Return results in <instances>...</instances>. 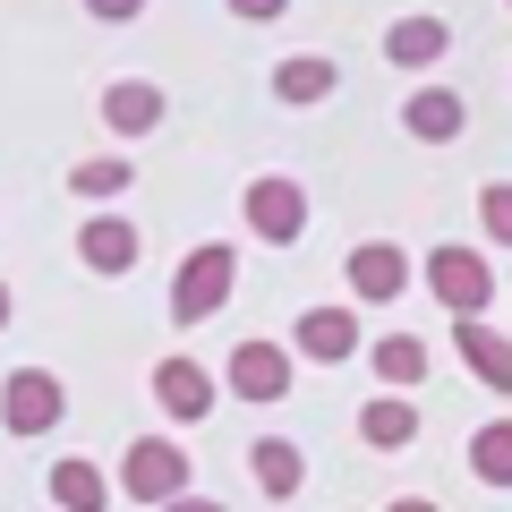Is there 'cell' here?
<instances>
[{"label": "cell", "instance_id": "3", "mask_svg": "<svg viewBox=\"0 0 512 512\" xmlns=\"http://www.w3.org/2000/svg\"><path fill=\"white\" fill-rule=\"evenodd\" d=\"M60 410H69V393H60V376H52V367H9V376H0V427H9L18 444L52 436V427H60Z\"/></svg>", "mask_w": 512, "mask_h": 512}, {"label": "cell", "instance_id": "22", "mask_svg": "<svg viewBox=\"0 0 512 512\" xmlns=\"http://www.w3.org/2000/svg\"><path fill=\"white\" fill-rule=\"evenodd\" d=\"M478 222H487V239H504V248H512V180H495L487 197H478Z\"/></svg>", "mask_w": 512, "mask_h": 512}, {"label": "cell", "instance_id": "18", "mask_svg": "<svg viewBox=\"0 0 512 512\" xmlns=\"http://www.w3.org/2000/svg\"><path fill=\"white\" fill-rule=\"evenodd\" d=\"M470 478L478 487H512V419H487L470 436Z\"/></svg>", "mask_w": 512, "mask_h": 512}, {"label": "cell", "instance_id": "13", "mask_svg": "<svg viewBox=\"0 0 512 512\" xmlns=\"http://www.w3.org/2000/svg\"><path fill=\"white\" fill-rule=\"evenodd\" d=\"M248 470H256V487L274 495V504H291V495L308 487V453H299L291 436H256L248 444Z\"/></svg>", "mask_w": 512, "mask_h": 512}, {"label": "cell", "instance_id": "2", "mask_svg": "<svg viewBox=\"0 0 512 512\" xmlns=\"http://www.w3.org/2000/svg\"><path fill=\"white\" fill-rule=\"evenodd\" d=\"M120 495H137V504H180L188 495V444H171V436H137L120 453Z\"/></svg>", "mask_w": 512, "mask_h": 512}, {"label": "cell", "instance_id": "19", "mask_svg": "<svg viewBox=\"0 0 512 512\" xmlns=\"http://www.w3.org/2000/svg\"><path fill=\"white\" fill-rule=\"evenodd\" d=\"M274 94H282V103H291V111H308V103H325V94H333V60H282V69H274Z\"/></svg>", "mask_w": 512, "mask_h": 512}, {"label": "cell", "instance_id": "17", "mask_svg": "<svg viewBox=\"0 0 512 512\" xmlns=\"http://www.w3.org/2000/svg\"><path fill=\"white\" fill-rule=\"evenodd\" d=\"M52 504L60 512H103L111 504V478L94 470V461H60V470H52Z\"/></svg>", "mask_w": 512, "mask_h": 512}, {"label": "cell", "instance_id": "14", "mask_svg": "<svg viewBox=\"0 0 512 512\" xmlns=\"http://www.w3.org/2000/svg\"><path fill=\"white\" fill-rule=\"evenodd\" d=\"M444 43H453V26H444V18H427V9H410V18H393L384 52L402 60V69H436V60H444Z\"/></svg>", "mask_w": 512, "mask_h": 512}, {"label": "cell", "instance_id": "15", "mask_svg": "<svg viewBox=\"0 0 512 512\" xmlns=\"http://www.w3.org/2000/svg\"><path fill=\"white\" fill-rule=\"evenodd\" d=\"M103 120L120 128V137H146V128L163 120V94H154L146 77H120V86H103Z\"/></svg>", "mask_w": 512, "mask_h": 512}, {"label": "cell", "instance_id": "26", "mask_svg": "<svg viewBox=\"0 0 512 512\" xmlns=\"http://www.w3.org/2000/svg\"><path fill=\"white\" fill-rule=\"evenodd\" d=\"M384 512H436V504H427V495H393Z\"/></svg>", "mask_w": 512, "mask_h": 512}, {"label": "cell", "instance_id": "8", "mask_svg": "<svg viewBox=\"0 0 512 512\" xmlns=\"http://www.w3.org/2000/svg\"><path fill=\"white\" fill-rule=\"evenodd\" d=\"M453 350H461V367H470L487 393H512V333H495L487 316H461V325H453Z\"/></svg>", "mask_w": 512, "mask_h": 512}, {"label": "cell", "instance_id": "21", "mask_svg": "<svg viewBox=\"0 0 512 512\" xmlns=\"http://www.w3.org/2000/svg\"><path fill=\"white\" fill-rule=\"evenodd\" d=\"M128 180H137V171H128L120 154H86V163L69 171V188H77V197H86V205H111V197H120Z\"/></svg>", "mask_w": 512, "mask_h": 512}, {"label": "cell", "instance_id": "24", "mask_svg": "<svg viewBox=\"0 0 512 512\" xmlns=\"http://www.w3.org/2000/svg\"><path fill=\"white\" fill-rule=\"evenodd\" d=\"M291 0H231V18H282Z\"/></svg>", "mask_w": 512, "mask_h": 512}, {"label": "cell", "instance_id": "6", "mask_svg": "<svg viewBox=\"0 0 512 512\" xmlns=\"http://www.w3.org/2000/svg\"><path fill=\"white\" fill-rule=\"evenodd\" d=\"M222 384H231L239 402H282L291 393V350L282 342H239L231 367H222Z\"/></svg>", "mask_w": 512, "mask_h": 512}, {"label": "cell", "instance_id": "16", "mask_svg": "<svg viewBox=\"0 0 512 512\" xmlns=\"http://www.w3.org/2000/svg\"><path fill=\"white\" fill-rule=\"evenodd\" d=\"M359 436H367V444H376V453H402V444H410V436H419V410H410V402H402V393H376V402H367V410H359Z\"/></svg>", "mask_w": 512, "mask_h": 512}, {"label": "cell", "instance_id": "9", "mask_svg": "<svg viewBox=\"0 0 512 512\" xmlns=\"http://www.w3.org/2000/svg\"><path fill=\"white\" fill-rule=\"evenodd\" d=\"M350 291H359L367 308L402 299V291H410V256L393 248V239H367V248H350Z\"/></svg>", "mask_w": 512, "mask_h": 512}, {"label": "cell", "instance_id": "25", "mask_svg": "<svg viewBox=\"0 0 512 512\" xmlns=\"http://www.w3.org/2000/svg\"><path fill=\"white\" fill-rule=\"evenodd\" d=\"M163 512H231V504H214V495H180V504H163Z\"/></svg>", "mask_w": 512, "mask_h": 512}, {"label": "cell", "instance_id": "4", "mask_svg": "<svg viewBox=\"0 0 512 512\" xmlns=\"http://www.w3.org/2000/svg\"><path fill=\"white\" fill-rule=\"evenodd\" d=\"M427 291H436V308H453V325H461V316H478L495 299V274H487L478 248H453V239H444V248H427Z\"/></svg>", "mask_w": 512, "mask_h": 512}, {"label": "cell", "instance_id": "7", "mask_svg": "<svg viewBox=\"0 0 512 512\" xmlns=\"http://www.w3.org/2000/svg\"><path fill=\"white\" fill-rule=\"evenodd\" d=\"M291 350H299V359H316V367L350 359V350H359V308H299Z\"/></svg>", "mask_w": 512, "mask_h": 512}, {"label": "cell", "instance_id": "11", "mask_svg": "<svg viewBox=\"0 0 512 512\" xmlns=\"http://www.w3.org/2000/svg\"><path fill=\"white\" fill-rule=\"evenodd\" d=\"M402 128L419 137V146H453L461 128H470V111H461V94H453V86H419V94L402 103Z\"/></svg>", "mask_w": 512, "mask_h": 512}, {"label": "cell", "instance_id": "5", "mask_svg": "<svg viewBox=\"0 0 512 512\" xmlns=\"http://www.w3.org/2000/svg\"><path fill=\"white\" fill-rule=\"evenodd\" d=\"M239 214H248V231H256V239L291 248V239L308 231V188H299L291 171H256V180H248V205H239Z\"/></svg>", "mask_w": 512, "mask_h": 512}, {"label": "cell", "instance_id": "20", "mask_svg": "<svg viewBox=\"0 0 512 512\" xmlns=\"http://www.w3.org/2000/svg\"><path fill=\"white\" fill-rule=\"evenodd\" d=\"M376 376L393 384V393L419 384V376H427V342H419V333H384V342H376Z\"/></svg>", "mask_w": 512, "mask_h": 512}, {"label": "cell", "instance_id": "23", "mask_svg": "<svg viewBox=\"0 0 512 512\" xmlns=\"http://www.w3.org/2000/svg\"><path fill=\"white\" fill-rule=\"evenodd\" d=\"M86 18H103V26H128V18H146V0H86Z\"/></svg>", "mask_w": 512, "mask_h": 512}, {"label": "cell", "instance_id": "12", "mask_svg": "<svg viewBox=\"0 0 512 512\" xmlns=\"http://www.w3.org/2000/svg\"><path fill=\"white\" fill-rule=\"evenodd\" d=\"M77 256H86V274H128V265H137V222H120V214H86Z\"/></svg>", "mask_w": 512, "mask_h": 512}, {"label": "cell", "instance_id": "27", "mask_svg": "<svg viewBox=\"0 0 512 512\" xmlns=\"http://www.w3.org/2000/svg\"><path fill=\"white\" fill-rule=\"evenodd\" d=\"M0 333H9V282H0Z\"/></svg>", "mask_w": 512, "mask_h": 512}, {"label": "cell", "instance_id": "1", "mask_svg": "<svg viewBox=\"0 0 512 512\" xmlns=\"http://www.w3.org/2000/svg\"><path fill=\"white\" fill-rule=\"evenodd\" d=\"M231 282H239V248L231 239L188 248V265L171 274V316H180V325H205L214 308H231Z\"/></svg>", "mask_w": 512, "mask_h": 512}, {"label": "cell", "instance_id": "10", "mask_svg": "<svg viewBox=\"0 0 512 512\" xmlns=\"http://www.w3.org/2000/svg\"><path fill=\"white\" fill-rule=\"evenodd\" d=\"M154 402H163L180 427H197L205 410H214V376H205L197 359H163V367H154Z\"/></svg>", "mask_w": 512, "mask_h": 512}]
</instances>
